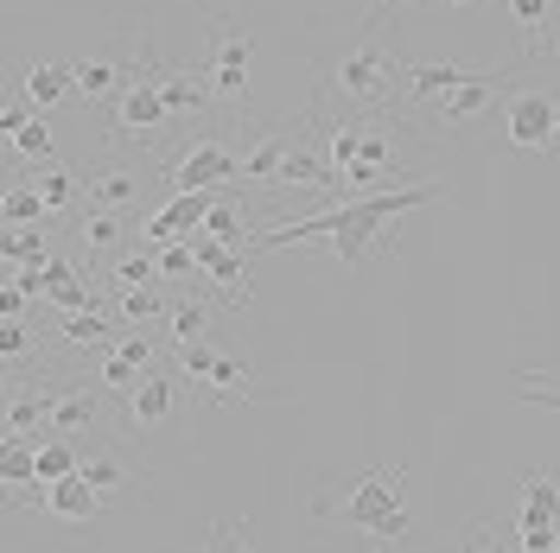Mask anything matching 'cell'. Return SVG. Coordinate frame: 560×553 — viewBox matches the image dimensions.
<instances>
[{
  "label": "cell",
  "mask_w": 560,
  "mask_h": 553,
  "mask_svg": "<svg viewBox=\"0 0 560 553\" xmlns=\"http://www.w3.org/2000/svg\"><path fill=\"white\" fill-rule=\"evenodd\" d=\"M548 13H555V0H510V20L523 26L528 45H541V33H548Z\"/></svg>",
  "instance_id": "39"
},
{
  "label": "cell",
  "mask_w": 560,
  "mask_h": 553,
  "mask_svg": "<svg viewBox=\"0 0 560 553\" xmlns=\"http://www.w3.org/2000/svg\"><path fill=\"white\" fill-rule=\"evenodd\" d=\"M516 528H560V484L548 471H523V509Z\"/></svg>",
  "instance_id": "17"
},
{
  "label": "cell",
  "mask_w": 560,
  "mask_h": 553,
  "mask_svg": "<svg viewBox=\"0 0 560 553\" xmlns=\"http://www.w3.org/2000/svg\"><path fill=\"white\" fill-rule=\"evenodd\" d=\"M401 484H408V464H383V471H363L350 478L345 496H318L313 516L345 521L357 534L383 541V548H401L408 541V509H401Z\"/></svg>",
  "instance_id": "2"
},
{
  "label": "cell",
  "mask_w": 560,
  "mask_h": 553,
  "mask_svg": "<svg viewBox=\"0 0 560 553\" xmlns=\"http://www.w3.org/2000/svg\"><path fill=\"white\" fill-rule=\"evenodd\" d=\"M26 96H33L38 108H51V103H65V96H77V64L38 58V64L26 70Z\"/></svg>",
  "instance_id": "22"
},
{
  "label": "cell",
  "mask_w": 560,
  "mask_h": 553,
  "mask_svg": "<svg viewBox=\"0 0 560 553\" xmlns=\"http://www.w3.org/2000/svg\"><path fill=\"white\" fill-rule=\"evenodd\" d=\"M160 96L173 108V121H191V115H205V108L217 103L205 70H160Z\"/></svg>",
  "instance_id": "15"
},
{
  "label": "cell",
  "mask_w": 560,
  "mask_h": 553,
  "mask_svg": "<svg viewBox=\"0 0 560 553\" xmlns=\"http://www.w3.org/2000/svg\"><path fill=\"white\" fill-rule=\"evenodd\" d=\"M140 376H147V369H135V363H128L121 350H108L103 363H96V388H108V395H135Z\"/></svg>",
  "instance_id": "35"
},
{
  "label": "cell",
  "mask_w": 560,
  "mask_h": 553,
  "mask_svg": "<svg viewBox=\"0 0 560 553\" xmlns=\"http://www.w3.org/2000/svg\"><path fill=\"white\" fill-rule=\"evenodd\" d=\"M96 395H103V388H90V381H65V388L51 395L45 433H51V439H90L96 420H103V401H96Z\"/></svg>",
  "instance_id": "9"
},
{
  "label": "cell",
  "mask_w": 560,
  "mask_h": 553,
  "mask_svg": "<svg viewBox=\"0 0 560 553\" xmlns=\"http://www.w3.org/2000/svg\"><path fill=\"white\" fill-rule=\"evenodd\" d=\"M77 236H83L90 255H115V248H121V216H115V210H83V230H77Z\"/></svg>",
  "instance_id": "33"
},
{
  "label": "cell",
  "mask_w": 560,
  "mask_h": 553,
  "mask_svg": "<svg viewBox=\"0 0 560 553\" xmlns=\"http://www.w3.org/2000/svg\"><path fill=\"white\" fill-rule=\"evenodd\" d=\"M108 286H160V255L153 248H135V255H115L108 261Z\"/></svg>",
  "instance_id": "30"
},
{
  "label": "cell",
  "mask_w": 560,
  "mask_h": 553,
  "mask_svg": "<svg viewBox=\"0 0 560 553\" xmlns=\"http://www.w3.org/2000/svg\"><path fill=\"white\" fill-rule=\"evenodd\" d=\"M446 7H471V0H446Z\"/></svg>",
  "instance_id": "45"
},
{
  "label": "cell",
  "mask_w": 560,
  "mask_h": 553,
  "mask_svg": "<svg viewBox=\"0 0 560 553\" xmlns=\"http://www.w3.org/2000/svg\"><path fill=\"white\" fill-rule=\"evenodd\" d=\"M178 381L185 376H166V369H147V376H140V388L128 395V420H135L140 433H147V426H166V420L178 414Z\"/></svg>",
  "instance_id": "13"
},
{
  "label": "cell",
  "mask_w": 560,
  "mask_h": 553,
  "mask_svg": "<svg viewBox=\"0 0 560 553\" xmlns=\"http://www.w3.org/2000/svg\"><path fill=\"white\" fill-rule=\"evenodd\" d=\"M293 146H300V121H280V128H268V134L243 153V178H248V185H275Z\"/></svg>",
  "instance_id": "14"
},
{
  "label": "cell",
  "mask_w": 560,
  "mask_h": 553,
  "mask_svg": "<svg viewBox=\"0 0 560 553\" xmlns=\"http://www.w3.org/2000/svg\"><path fill=\"white\" fill-rule=\"evenodd\" d=\"M173 350H178V376L191 381V388H205L210 369H217V356H223V350H210L205 338H198V344H173Z\"/></svg>",
  "instance_id": "36"
},
{
  "label": "cell",
  "mask_w": 560,
  "mask_h": 553,
  "mask_svg": "<svg viewBox=\"0 0 560 553\" xmlns=\"http://www.w3.org/2000/svg\"><path fill=\"white\" fill-rule=\"evenodd\" d=\"M115 77H121L115 58H83V64H77V96H83V103H103L108 90H115Z\"/></svg>",
  "instance_id": "34"
},
{
  "label": "cell",
  "mask_w": 560,
  "mask_h": 553,
  "mask_svg": "<svg viewBox=\"0 0 560 553\" xmlns=\"http://www.w3.org/2000/svg\"><path fill=\"white\" fill-rule=\"evenodd\" d=\"M205 553H261V541H255V528H248V521H217Z\"/></svg>",
  "instance_id": "37"
},
{
  "label": "cell",
  "mask_w": 560,
  "mask_h": 553,
  "mask_svg": "<svg viewBox=\"0 0 560 553\" xmlns=\"http://www.w3.org/2000/svg\"><path fill=\"white\" fill-rule=\"evenodd\" d=\"M471 77V64H408L401 70V90L415 96V103H440L446 90H458Z\"/></svg>",
  "instance_id": "19"
},
{
  "label": "cell",
  "mask_w": 560,
  "mask_h": 553,
  "mask_svg": "<svg viewBox=\"0 0 560 553\" xmlns=\"http://www.w3.org/2000/svg\"><path fill=\"white\" fill-rule=\"evenodd\" d=\"M248 381H255L248 356H217V369H210V381L198 388V395H205V401H261Z\"/></svg>",
  "instance_id": "20"
},
{
  "label": "cell",
  "mask_w": 560,
  "mask_h": 553,
  "mask_svg": "<svg viewBox=\"0 0 560 553\" xmlns=\"http://www.w3.org/2000/svg\"><path fill=\"white\" fill-rule=\"evenodd\" d=\"M217 198H223V191H173V198H166V210H153V216H147V248H166V243L198 236Z\"/></svg>",
  "instance_id": "8"
},
{
  "label": "cell",
  "mask_w": 560,
  "mask_h": 553,
  "mask_svg": "<svg viewBox=\"0 0 560 553\" xmlns=\"http://www.w3.org/2000/svg\"><path fill=\"white\" fill-rule=\"evenodd\" d=\"M503 140L523 153H560V96L541 83H523L503 96Z\"/></svg>",
  "instance_id": "5"
},
{
  "label": "cell",
  "mask_w": 560,
  "mask_h": 553,
  "mask_svg": "<svg viewBox=\"0 0 560 553\" xmlns=\"http://www.w3.org/2000/svg\"><path fill=\"white\" fill-rule=\"evenodd\" d=\"M7 146H13V153H26V160H38V166H58V140H51V128H45V115H33L26 128H13Z\"/></svg>",
  "instance_id": "32"
},
{
  "label": "cell",
  "mask_w": 560,
  "mask_h": 553,
  "mask_svg": "<svg viewBox=\"0 0 560 553\" xmlns=\"http://www.w3.org/2000/svg\"><path fill=\"white\" fill-rule=\"evenodd\" d=\"M497 96H503V70H471L458 90H446V96H440V121H446V128H471V121H478Z\"/></svg>",
  "instance_id": "12"
},
{
  "label": "cell",
  "mask_w": 560,
  "mask_h": 553,
  "mask_svg": "<svg viewBox=\"0 0 560 553\" xmlns=\"http://www.w3.org/2000/svg\"><path fill=\"white\" fill-rule=\"evenodd\" d=\"M523 534V553H555V541H560V528H516Z\"/></svg>",
  "instance_id": "43"
},
{
  "label": "cell",
  "mask_w": 560,
  "mask_h": 553,
  "mask_svg": "<svg viewBox=\"0 0 560 553\" xmlns=\"http://www.w3.org/2000/svg\"><path fill=\"white\" fill-rule=\"evenodd\" d=\"M45 414H51V395L45 388H20L7 401V439H33V426H45Z\"/></svg>",
  "instance_id": "28"
},
{
  "label": "cell",
  "mask_w": 560,
  "mask_h": 553,
  "mask_svg": "<svg viewBox=\"0 0 560 553\" xmlns=\"http://www.w3.org/2000/svg\"><path fill=\"white\" fill-rule=\"evenodd\" d=\"M395 7H415V0H370V26H376L383 13H395Z\"/></svg>",
  "instance_id": "44"
},
{
  "label": "cell",
  "mask_w": 560,
  "mask_h": 553,
  "mask_svg": "<svg viewBox=\"0 0 560 553\" xmlns=\"http://www.w3.org/2000/svg\"><path fill=\"white\" fill-rule=\"evenodd\" d=\"M83 478H90V484L103 490L108 503H115V496H121L128 484H140V478H135V464H128L121 451H108V446H83Z\"/></svg>",
  "instance_id": "18"
},
{
  "label": "cell",
  "mask_w": 560,
  "mask_h": 553,
  "mask_svg": "<svg viewBox=\"0 0 560 553\" xmlns=\"http://www.w3.org/2000/svg\"><path fill=\"white\" fill-rule=\"evenodd\" d=\"M401 70H408V64H401L376 33H370V38H357L350 51L331 58V77H325V83H331L350 108H388V103H395V90H401Z\"/></svg>",
  "instance_id": "3"
},
{
  "label": "cell",
  "mask_w": 560,
  "mask_h": 553,
  "mask_svg": "<svg viewBox=\"0 0 560 553\" xmlns=\"http://www.w3.org/2000/svg\"><path fill=\"white\" fill-rule=\"evenodd\" d=\"M446 198V185H401V191H370V198H345V204L318 210V216H293V223H275V230H261L248 255H268V248H287V243H325L338 255V268H363L370 261V248L383 236L388 223H401L415 204H440Z\"/></svg>",
  "instance_id": "1"
},
{
  "label": "cell",
  "mask_w": 560,
  "mask_h": 553,
  "mask_svg": "<svg viewBox=\"0 0 560 553\" xmlns=\"http://www.w3.org/2000/svg\"><path fill=\"white\" fill-rule=\"evenodd\" d=\"M108 338H115L108 311H65V325H58V344L65 350H103Z\"/></svg>",
  "instance_id": "24"
},
{
  "label": "cell",
  "mask_w": 560,
  "mask_h": 553,
  "mask_svg": "<svg viewBox=\"0 0 560 553\" xmlns=\"http://www.w3.org/2000/svg\"><path fill=\"white\" fill-rule=\"evenodd\" d=\"M20 356H33V325L26 318L0 325V363H20Z\"/></svg>",
  "instance_id": "40"
},
{
  "label": "cell",
  "mask_w": 560,
  "mask_h": 553,
  "mask_svg": "<svg viewBox=\"0 0 560 553\" xmlns=\"http://www.w3.org/2000/svg\"><path fill=\"white\" fill-rule=\"evenodd\" d=\"M555 553H560V541H555Z\"/></svg>",
  "instance_id": "47"
},
{
  "label": "cell",
  "mask_w": 560,
  "mask_h": 553,
  "mask_svg": "<svg viewBox=\"0 0 560 553\" xmlns=\"http://www.w3.org/2000/svg\"><path fill=\"white\" fill-rule=\"evenodd\" d=\"M191 248H198V268L217 280V293L230 306H248V255L243 248H223L217 236H191Z\"/></svg>",
  "instance_id": "11"
},
{
  "label": "cell",
  "mask_w": 560,
  "mask_h": 553,
  "mask_svg": "<svg viewBox=\"0 0 560 553\" xmlns=\"http://www.w3.org/2000/svg\"><path fill=\"white\" fill-rule=\"evenodd\" d=\"M45 261H51L45 223H33V230H7V236H0V268H45Z\"/></svg>",
  "instance_id": "23"
},
{
  "label": "cell",
  "mask_w": 560,
  "mask_h": 553,
  "mask_svg": "<svg viewBox=\"0 0 560 553\" xmlns=\"http://www.w3.org/2000/svg\"><path fill=\"white\" fill-rule=\"evenodd\" d=\"M38 509H45L51 521H65V528H83V521H96L108 509V496L77 471V478H58V484L38 490Z\"/></svg>",
  "instance_id": "10"
},
{
  "label": "cell",
  "mask_w": 560,
  "mask_h": 553,
  "mask_svg": "<svg viewBox=\"0 0 560 553\" xmlns=\"http://www.w3.org/2000/svg\"><path fill=\"white\" fill-rule=\"evenodd\" d=\"M166 299H160V286H121L115 293V318L121 325H153V318H166Z\"/></svg>",
  "instance_id": "31"
},
{
  "label": "cell",
  "mask_w": 560,
  "mask_h": 553,
  "mask_svg": "<svg viewBox=\"0 0 560 553\" xmlns=\"http://www.w3.org/2000/svg\"><path fill=\"white\" fill-rule=\"evenodd\" d=\"M248 58H255V33L236 20H217L210 26V96L223 108H248Z\"/></svg>",
  "instance_id": "6"
},
{
  "label": "cell",
  "mask_w": 560,
  "mask_h": 553,
  "mask_svg": "<svg viewBox=\"0 0 560 553\" xmlns=\"http://www.w3.org/2000/svg\"><path fill=\"white\" fill-rule=\"evenodd\" d=\"M83 191H90V210H121L140 198V173L135 166H90Z\"/></svg>",
  "instance_id": "16"
},
{
  "label": "cell",
  "mask_w": 560,
  "mask_h": 553,
  "mask_svg": "<svg viewBox=\"0 0 560 553\" xmlns=\"http://www.w3.org/2000/svg\"><path fill=\"white\" fill-rule=\"evenodd\" d=\"M205 331H210V306L198 293H178L173 311H166V338H173V344H198Z\"/></svg>",
  "instance_id": "27"
},
{
  "label": "cell",
  "mask_w": 560,
  "mask_h": 553,
  "mask_svg": "<svg viewBox=\"0 0 560 553\" xmlns=\"http://www.w3.org/2000/svg\"><path fill=\"white\" fill-rule=\"evenodd\" d=\"M153 255H160V280L205 274V268H198V248H191V243H166V248H153Z\"/></svg>",
  "instance_id": "38"
},
{
  "label": "cell",
  "mask_w": 560,
  "mask_h": 553,
  "mask_svg": "<svg viewBox=\"0 0 560 553\" xmlns=\"http://www.w3.org/2000/svg\"><path fill=\"white\" fill-rule=\"evenodd\" d=\"M147 64H153V45H147ZM147 64L121 90V103H115V134H108V146H153V140L173 128V108L160 96V70H147Z\"/></svg>",
  "instance_id": "4"
},
{
  "label": "cell",
  "mask_w": 560,
  "mask_h": 553,
  "mask_svg": "<svg viewBox=\"0 0 560 553\" xmlns=\"http://www.w3.org/2000/svg\"><path fill=\"white\" fill-rule=\"evenodd\" d=\"M376 553H401V548H376Z\"/></svg>",
  "instance_id": "46"
},
{
  "label": "cell",
  "mask_w": 560,
  "mask_h": 553,
  "mask_svg": "<svg viewBox=\"0 0 560 553\" xmlns=\"http://www.w3.org/2000/svg\"><path fill=\"white\" fill-rule=\"evenodd\" d=\"M26 286H13V280H0V325H13V318H26Z\"/></svg>",
  "instance_id": "42"
},
{
  "label": "cell",
  "mask_w": 560,
  "mask_h": 553,
  "mask_svg": "<svg viewBox=\"0 0 560 553\" xmlns=\"http://www.w3.org/2000/svg\"><path fill=\"white\" fill-rule=\"evenodd\" d=\"M230 178H243V153H230L223 140H191L166 166V185L173 191H223Z\"/></svg>",
  "instance_id": "7"
},
{
  "label": "cell",
  "mask_w": 560,
  "mask_h": 553,
  "mask_svg": "<svg viewBox=\"0 0 560 553\" xmlns=\"http://www.w3.org/2000/svg\"><path fill=\"white\" fill-rule=\"evenodd\" d=\"M115 350H121L135 369H153V363H160V338H147V331H128V338H115Z\"/></svg>",
  "instance_id": "41"
},
{
  "label": "cell",
  "mask_w": 560,
  "mask_h": 553,
  "mask_svg": "<svg viewBox=\"0 0 560 553\" xmlns=\"http://www.w3.org/2000/svg\"><path fill=\"white\" fill-rule=\"evenodd\" d=\"M33 185H38V198H45V210H51V216H58V210H70V204H77V191H83V178L70 173L65 160H58V166H38Z\"/></svg>",
  "instance_id": "29"
},
{
  "label": "cell",
  "mask_w": 560,
  "mask_h": 553,
  "mask_svg": "<svg viewBox=\"0 0 560 553\" xmlns=\"http://www.w3.org/2000/svg\"><path fill=\"white\" fill-rule=\"evenodd\" d=\"M205 236H217L223 248H243L248 255V243H255V236H248V210L236 204V198H217L210 216H205Z\"/></svg>",
  "instance_id": "25"
},
{
  "label": "cell",
  "mask_w": 560,
  "mask_h": 553,
  "mask_svg": "<svg viewBox=\"0 0 560 553\" xmlns=\"http://www.w3.org/2000/svg\"><path fill=\"white\" fill-rule=\"evenodd\" d=\"M45 216H51V210H45L33 178H13V185L0 191V230H33V223H45Z\"/></svg>",
  "instance_id": "21"
},
{
  "label": "cell",
  "mask_w": 560,
  "mask_h": 553,
  "mask_svg": "<svg viewBox=\"0 0 560 553\" xmlns=\"http://www.w3.org/2000/svg\"><path fill=\"white\" fill-rule=\"evenodd\" d=\"M0 484L13 490V496L26 484H38V446L33 439H0Z\"/></svg>",
  "instance_id": "26"
}]
</instances>
